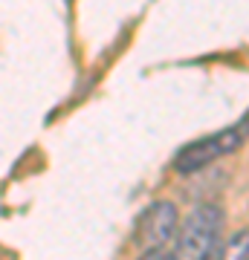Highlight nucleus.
<instances>
[{
    "mask_svg": "<svg viewBox=\"0 0 249 260\" xmlns=\"http://www.w3.org/2000/svg\"><path fill=\"white\" fill-rule=\"evenodd\" d=\"M177 234V208L168 200L151 203L139 220L136 229V246L145 257H162L168 254Z\"/></svg>",
    "mask_w": 249,
    "mask_h": 260,
    "instance_id": "3",
    "label": "nucleus"
},
{
    "mask_svg": "<svg viewBox=\"0 0 249 260\" xmlns=\"http://www.w3.org/2000/svg\"><path fill=\"white\" fill-rule=\"evenodd\" d=\"M220 240H223V211L220 205H197L183 229H177L171 254L180 260H203L220 254Z\"/></svg>",
    "mask_w": 249,
    "mask_h": 260,
    "instance_id": "1",
    "label": "nucleus"
},
{
    "mask_svg": "<svg viewBox=\"0 0 249 260\" xmlns=\"http://www.w3.org/2000/svg\"><path fill=\"white\" fill-rule=\"evenodd\" d=\"M243 139H246V119H240V124H235V127H226L214 136H203V139L185 145L174 156V171L177 174H197L206 165H212L217 159L229 156L232 150H238Z\"/></svg>",
    "mask_w": 249,
    "mask_h": 260,
    "instance_id": "2",
    "label": "nucleus"
},
{
    "mask_svg": "<svg viewBox=\"0 0 249 260\" xmlns=\"http://www.w3.org/2000/svg\"><path fill=\"white\" fill-rule=\"evenodd\" d=\"M220 254L223 257H238V260H243L246 257V234H240V237H232V243L226 246V249H220Z\"/></svg>",
    "mask_w": 249,
    "mask_h": 260,
    "instance_id": "4",
    "label": "nucleus"
}]
</instances>
